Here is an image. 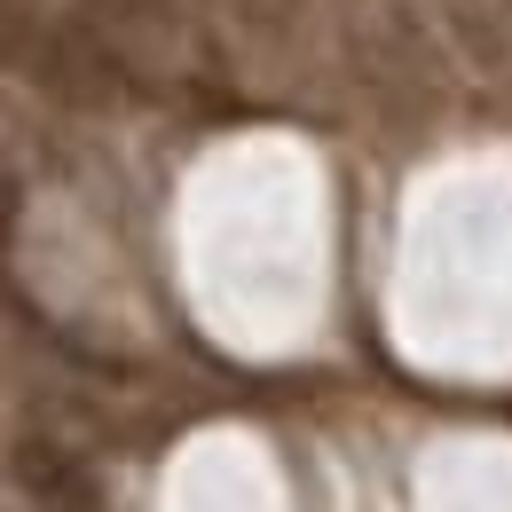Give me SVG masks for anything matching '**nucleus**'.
<instances>
[{
	"label": "nucleus",
	"mask_w": 512,
	"mask_h": 512,
	"mask_svg": "<svg viewBox=\"0 0 512 512\" xmlns=\"http://www.w3.org/2000/svg\"><path fill=\"white\" fill-rule=\"evenodd\" d=\"M24 489H32L40 505H56V512H95L87 473H79L71 457H56V449H24Z\"/></svg>",
	"instance_id": "nucleus-5"
},
{
	"label": "nucleus",
	"mask_w": 512,
	"mask_h": 512,
	"mask_svg": "<svg viewBox=\"0 0 512 512\" xmlns=\"http://www.w3.org/2000/svg\"><path fill=\"white\" fill-rule=\"evenodd\" d=\"M434 8L449 16L457 48H465L481 71H512V16H505V0H434Z\"/></svg>",
	"instance_id": "nucleus-4"
},
{
	"label": "nucleus",
	"mask_w": 512,
	"mask_h": 512,
	"mask_svg": "<svg viewBox=\"0 0 512 512\" xmlns=\"http://www.w3.org/2000/svg\"><path fill=\"white\" fill-rule=\"evenodd\" d=\"M32 32H40V16H32V0H0V64H24V48H32Z\"/></svg>",
	"instance_id": "nucleus-7"
},
{
	"label": "nucleus",
	"mask_w": 512,
	"mask_h": 512,
	"mask_svg": "<svg viewBox=\"0 0 512 512\" xmlns=\"http://www.w3.org/2000/svg\"><path fill=\"white\" fill-rule=\"evenodd\" d=\"M229 8H237V24L260 32V40H300V24H308L300 0H229Z\"/></svg>",
	"instance_id": "nucleus-6"
},
{
	"label": "nucleus",
	"mask_w": 512,
	"mask_h": 512,
	"mask_svg": "<svg viewBox=\"0 0 512 512\" xmlns=\"http://www.w3.org/2000/svg\"><path fill=\"white\" fill-rule=\"evenodd\" d=\"M87 32L127 64V79L158 56H174V0H87Z\"/></svg>",
	"instance_id": "nucleus-3"
},
{
	"label": "nucleus",
	"mask_w": 512,
	"mask_h": 512,
	"mask_svg": "<svg viewBox=\"0 0 512 512\" xmlns=\"http://www.w3.org/2000/svg\"><path fill=\"white\" fill-rule=\"evenodd\" d=\"M363 71H371V87H379L386 103H402V111H418V119L442 103V71H434L426 40H418L402 16H386L379 32L363 40Z\"/></svg>",
	"instance_id": "nucleus-2"
},
{
	"label": "nucleus",
	"mask_w": 512,
	"mask_h": 512,
	"mask_svg": "<svg viewBox=\"0 0 512 512\" xmlns=\"http://www.w3.org/2000/svg\"><path fill=\"white\" fill-rule=\"evenodd\" d=\"M24 79H40L56 103H79V111H111V103H127V64L87 32V24H48L40 16V32H32V48H24Z\"/></svg>",
	"instance_id": "nucleus-1"
}]
</instances>
